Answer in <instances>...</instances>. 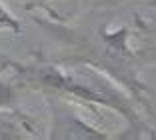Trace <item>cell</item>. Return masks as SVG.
<instances>
[{"mask_svg": "<svg viewBox=\"0 0 156 140\" xmlns=\"http://www.w3.org/2000/svg\"><path fill=\"white\" fill-rule=\"evenodd\" d=\"M100 14L96 16L94 10L82 20L74 18L70 24L36 18V24L62 44V52L54 60L82 62L104 72L136 100L148 118H154V92L140 78L146 64L134 42L132 24H114L110 16H106V8H100Z\"/></svg>", "mask_w": 156, "mask_h": 140, "instance_id": "1", "label": "cell"}, {"mask_svg": "<svg viewBox=\"0 0 156 140\" xmlns=\"http://www.w3.org/2000/svg\"><path fill=\"white\" fill-rule=\"evenodd\" d=\"M14 72L18 88L36 90L40 94H56L86 108H108L124 118L126 130L120 138H156V128L150 124L136 100L118 86L110 76L82 62H58L36 56L30 62H4Z\"/></svg>", "mask_w": 156, "mask_h": 140, "instance_id": "2", "label": "cell"}, {"mask_svg": "<svg viewBox=\"0 0 156 140\" xmlns=\"http://www.w3.org/2000/svg\"><path fill=\"white\" fill-rule=\"evenodd\" d=\"M46 100V106L50 110V130L48 138H66V140H108L118 138V134L102 130V128L84 120L78 112V104L68 98L56 94H42Z\"/></svg>", "mask_w": 156, "mask_h": 140, "instance_id": "3", "label": "cell"}, {"mask_svg": "<svg viewBox=\"0 0 156 140\" xmlns=\"http://www.w3.org/2000/svg\"><path fill=\"white\" fill-rule=\"evenodd\" d=\"M134 42L144 64H156V6L146 4L132 14Z\"/></svg>", "mask_w": 156, "mask_h": 140, "instance_id": "4", "label": "cell"}, {"mask_svg": "<svg viewBox=\"0 0 156 140\" xmlns=\"http://www.w3.org/2000/svg\"><path fill=\"white\" fill-rule=\"evenodd\" d=\"M38 126L32 116L20 108H0V140L36 138Z\"/></svg>", "mask_w": 156, "mask_h": 140, "instance_id": "5", "label": "cell"}, {"mask_svg": "<svg viewBox=\"0 0 156 140\" xmlns=\"http://www.w3.org/2000/svg\"><path fill=\"white\" fill-rule=\"evenodd\" d=\"M26 10L40 12L44 20L56 24H70L76 18L78 0H20Z\"/></svg>", "mask_w": 156, "mask_h": 140, "instance_id": "6", "label": "cell"}, {"mask_svg": "<svg viewBox=\"0 0 156 140\" xmlns=\"http://www.w3.org/2000/svg\"><path fill=\"white\" fill-rule=\"evenodd\" d=\"M0 108H18V86L0 80Z\"/></svg>", "mask_w": 156, "mask_h": 140, "instance_id": "7", "label": "cell"}, {"mask_svg": "<svg viewBox=\"0 0 156 140\" xmlns=\"http://www.w3.org/2000/svg\"><path fill=\"white\" fill-rule=\"evenodd\" d=\"M0 30H8V32H12V34H20V30H22L20 20L16 18L2 2H0Z\"/></svg>", "mask_w": 156, "mask_h": 140, "instance_id": "8", "label": "cell"}, {"mask_svg": "<svg viewBox=\"0 0 156 140\" xmlns=\"http://www.w3.org/2000/svg\"><path fill=\"white\" fill-rule=\"evenodd\" d=\"M124 2H132V0H98V6L100 8H116V6L124 4ZM146 4L156 6V0H148Z\"/></svg>", "mask_w": 156, "mask_h": 140, "instance_id": "9", "label": "cell"}]
</instances>
